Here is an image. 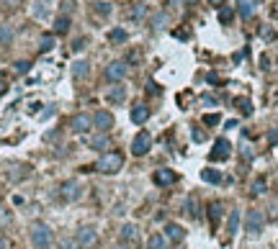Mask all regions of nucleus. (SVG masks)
Returning <instances> with one entry per match:
<instances>
[{
  "label": "nucleus",
  "mask_w": 278,
  "mask_h": 249,
  "mask_svg": "<svg viewBox=\"0 0 278 249\" xmlns=\"http://www.w3.org/2000/svg\"><path fill=\"white\" fill-rule=\"evenodd\" d=\"M275 103H278V95H275Z\"/></svg>",
  "instance_id": "nucleus-47"
},
{
  "label": "nucleus",
  "mask_w": 278,
  "mask_h": 249,
  "mask_svg": "<svg viewBox=\"0 0 278 249\" xmlns=\"http://www.w3.org/2000/svg\"><path fill=\"white\" fill-rule=\"evenodd\" d=\"M209 6H214V8H222V6H224V0H209Z\"/></svg>",
  "instance_id": "nucleus-40"
},
{
  "label": "nucleus",
  "mask_w": 278,
  "mask_h": 249,
  "mask_svg": "<svg viewBox=\"0 0 278 249\" xmlns=\"http://www.w3.org/2000/svg\"><path fill=\"white\" fill-rule=\"evenodd\" d=\"M96 13H98V16H109V13H111V6L103 3V0H98V3H96Z\"/></svg>",
  "instance_id": "nucleus-29"
},
{
  "label": "nucleus",
  "mask_w": 278,
  "mask_h": 249,
  "mask_svg": "<svg viewBox=\"0 0 278 249\" xmlns=\"http://www.w3.org/2000/svg\"><path fill=\"white\" fill-rule=\"evenodd\" d=\"M31 70V62H16V72L18 75H26Z\"/></svg>",
  "instance_id": "nucleus-33"
},
{
  "label": "nucleus",
  "mask_w": 278,
  "mask_h": 249,
  "mask_svg": "<svg viewBox=\"0 0 278 249\" xmlns=\"http://www.w3.org/2000/svg\"><path fill=\"white\" fill-rule=\"evenodd\" d=\"M165 239L167 241H183L186 239V229H183V226L180 223H175V221H170L167 226H165Z\"/></svg>",
  "instance_id": "nucleus-13"
},
{
  "label": "nucleus",
  "mask_w": 278,
  "mask_h": 249,
  "mask_svg": "<svg viewBox=\"0 0 278 249\" xmlns=\"http://www.w3.org/2000/svg\"><path fill=\"white\" fill-rule=\"evenodd\" d=\"M93 129H98L101 134H109L114 129V116L109 110H98L96 116H93Z\"/></svg>",
  "instance_id": "nucleus-11"
},
{
  "label": "nucleus",
  "mask_w": 278,
  "mask_h": 249,
  "mask_svg": "<svg viewBox=\"0 0 278 249\" xmlns=\"http://www.w3.org/2000/svg\"><path fill=\"white\" fill-rule=\"evenodd\" d=\"M173 36H175V39H188L191 34H188V31H178V29H175V31H173Z\"/></svg>",
  "instance_id": "nucleus-39"
},
{
  "label": "nucleus",
  "mask_w": 278,
  "mask_h": 249,
  "mask_svg": "<svg viewBox=\"0 0 278 249\" xmlns=\"http://www.w3.org/2000/svg\"><path fill=\"white\" fill-rule=\"evenodd\" d=\"M121 167H124V154L121 152H106L96 162V170L103 172V175H116Z\"/></svg>",
  "instance_id": "nucleus-1"
},
{
  "label": "nucleus",
  "mask_w": 278,
  "mask_h": 249,
  "mask_svg": "<svg viewBox=\"0 0 278 249\" xmlns=\"http://www.w3.org/2000/svg\"><path fill=\"white\" fill-rule=\"evenodd\" d=\"M155 185H160V188H167V185H175L178 183V172L175 170H170V167H160L157 172H155Z\"/></svg>",
  "instance_id": "nucleus-7"
},
{
  "label": "nucleus",
  "mask_w": 278,
  "mask_h": 249,
  "mask_svg": "<svg viewBox=\"0 0 278 249\" xmlns=\"http://www.w3.org/2000/svg\"><path fill=\"white\" fill-rule=\"evenodd\" d=\"M219 218H222V203L214 200V203H209V221H211V226H217Z\"/></svg>",
  "instance_id": "nucleus-19"
},
{
  "label": "nucleus",
  "mask_w": 278,
  "mask_h": 249,
  "mask_svg": "<svg viewBox=\"0 0 278 249\" xmlns=\"http://www.w3.org/2000/svg\"><path fill=\"white\" fill-rule=\"evenodd\" d=\"M222 118H219V113H206V116H204V123L206 126H217Z\"/></svg>",
  "instance_id": "nucleus-30"
},
{
  "label": "nucleus",
  "mask_w": 278,
  "mask_h": 249,
  "mask_svg": "<svg viewBox=\"0 0 278 249\" xmlns=\"http://www.w3.org/2000/svg\"><path fill=\"white\" fill-rule=\"evenodd\" d=\"M116 249H132L129 244H116Z\"/></svg>",
  "instance_id": "nucleus-45"
},
{
  "label": "nucleus",
  "mask_w": 278,
  "mask_h": 249,
  "mask_svg": "<svg viewBox=\"0 0 278 249\" xmlns=\"http://www.w3.org/2000/svg\"><path fill=\"white\" fill-rule=\"evenodd\" d=\"M11 223V211L6 208H0V229H6V226Z\"/></svg>",
  "instance_id": "nucleus-32"
},
{
  "label": "nucleus",
  "mask_w": 278,
  "mask_h": 249,
  "mask_svg": "<svg viewBox=\"0 0 278 249\" xmlns=\"http://www.w3.org/2000/svg\"><path fill=\"white\" fill-rule=\"evenodd\" d=\"M170 3H173V6H180V3H183V0H170Z\"/></svg>",
  "instance_id": "nucleus-46"
},
{
  "label": "nucleus",
  "mask_w": 278,
  "mask_h": 249,
  "mask_svg": "<svg viewBox=\"0 0 278 249\" xmlns=\"http://www.w3.org/2000/svg\"><path fill=\"white\" fill-rule=\"evenodd\" d=\"M268 142H270V144H278V131H273V134H270Z\"/></svg>",
  "instance_id": "nucleus-41"
},
{
  "label": "nucleus",
  "mask_w": 278,
  "mask_h": 249,
  "mask_svg": "<svg viewBox=\"0 0 278 249\" xmlns=\"http://www.w3.org/2000/svg\"><path fill=\"white\" fill-rule=\"evenodd\" d=\"M191 139L201 144V142H206V134H204V131H199V129H194V131H191Z\"/></svg>",
  "instance_id": "nucleus-34"
},
{
  "label": "nucleus",
  "mask_w": 278,
  "mask_h": 249,
  "mask_svg": "<svg viewBox=\"0 0 278 249\" xmlns=\"http://www.w3.org/2000/svg\"><path fill=\"white\" fill-rule=\"evenodd\" d=\"M67 29H70V16H59L54 21V34H67Z\"/></svg>",
  "instance_id": "nucleus-24"
},
{
  "label": "nucleus",
  "mask_w": 278,
  "mask_h": 249,
  "mask_svg": "<svg viewBox=\"0 0 278 249\" xmlns=\"http://www.w3.org/2000/svg\"><path fill=\"white\" fill-rule=\"evenodd\" d=\"M59 195H62V200L72 203V200H80V198H82V188H80V183H75V180H67V183H62Z\"/></svg>",
  "instance_id": "nucleus-5"
},
{
  "label": "nucleus",
  "mask_w": 278,
  "mask_h": 249,
  "mask_svg": "<svg viewBox=\"0 0 278 249\" xmlns=\"http://www.w3.org/2000/svg\"><path fill=\"white\" fill-rule=\"evenodd\" d=\"M39 108H41V103H31V108H29V113H36Z\"/></svg>",
  "instance_id": "nucleus-43"
},
{
  "label": "nucleus",
  "mask_w": 278,
  "mask_h": 249,
  "mask_svg": "<svg viewBox=\"0 0 278 249\" xmlns=\"http://www.w3.org/2000/svg\"><path fill=\"white\" fill-rule=\"evenodd\" d=\"M124 98H126V87L116 82V87L109 90V100H111V103H124Z\"/></svg>",
  "instance_id": "nucleus-21"
},
{
  "label": "nucleus",
  "mask_w": 278,
  "mask_h": 249,
  "mask_svg": "<svg viewBox=\"0 0 278 249\" xmlns=\"http://www.w3.org/2000/svg\"><path fill=\"white\" fill-rule=\"evenodd\" d=\"M88 75H90V64L85 62V59H77V62L72 64V77H75V80H85Z\"/></svg>",
  "instance_id": "nucleus-16"
},
{
  "label": "nucleus",
  "mask_w": 278,
  "mask_h": 249,
  "mask_svg": "<svg viewBox=\"0 0 278 249\" xmlns=\"http://www.w3.org/2000/svg\"><path fill=\"white\" fill-rule=\"evenodd\" d=\"M217 11H219V21H222V24H232L234 11H232L229 6H222V8H217Z\"/></svg>",
  "instance_id": "nucleus-26"
},
{
  "label": "nucleus",
  "mask_w": 278,
  "mask_h": 249,
  "mask_svg": "<svg viewBox=\"0 0 278 249\" xmlns=\"http://www.w3.org/2000/svg\"><path fill=\"white\" fill-rule=\"evenodd\" d=\"M88 144H90V149H98V152H101V149H109L111 139H109V134H98V137H93Z\"/></svg>",
  "instance_id": "nucleus-20"
},
{
  "label": "nucleus",
  "mask_w": 278,
  "mask_h": 249,
  "mask_svg": "<svg viewBox=\"0 0 278 249\" xmlns=\"http://www.w3.org/2000/svg\"><path fill=\"white\" fill-rule=\"evenodd\" d=\"M245 226H247V231L250 234H260L263 231V226H265V216L263 211H247V218H245Z\"/></svg>",
  "instance_id": "nucleus-4"
},
{
  "label": "nucleus",
  "mask_w": 278,
  "mask_h": 249,
  "mask_svg": "<svg viewBox=\"0 0 278 249\" xmlns=\"http://www.w3.org/2000/svg\"><path fill=\"white\" fill-rule=\"evenodd\" d=\"M201 180H204V183H209V185H219L222 183V172L219 170H214V167H206L204 172H201Z\"/></svg>",
  "instance_id": "nucleus-17"
},
{
  "label": "nucleus",
  "mask_w": 278,
  "mask_h": 249,
  "mask_svg": "<svg viewBox=\"0 0 278 249\" xmlns=\"http://www.w3.org/2000/svg\"><path fill=\"white\" fill-rule=\"evenodd\" d=\"M229 154H232V144H229L227 139H217L214 152L209 154V160H211V162H224V160H229Z\"/></svg>",
  "instance_id": "nucleus-6"
},
{
  "label": "nucleus",
  "mask_w": 278,
  "mask_h": 249,
  "mask_svg": "<svg viewBox=\"0 0 278 249\" xmlns=\"http://www.w3.org/2000/svg\"><path fill=\"white\" fill-rule=\"evenodd\" d=\"M147 249H167V239H165V234L155 231L152 236L147 239Z\"/></svg>",
  "instance_id": "nucleus-18"
},
{
  "label": "nucleus",
  "mask_w": 278,
  "mask_h": 249,
  "mask_svg": "<svg viewBox=\"0 0 278 249\" xmlns=\"http://www.w3.org/2000/svg\"><path fill=\"white\" fill-rule=\"evenodd\" d=\"M96 239H98V234H96V226H80V229H77V234H75L77 246H93V244H96Z\"/></svg>",
  "instance_id": "nucleus-9"
},
{
  "label": "nucleus",
  "mask_w": 278,
  "mask_h": 249,
  "mask_svg": "<svg viewBox=\"0 0 278 249\" xmlns=\"http://www.w3.org/2000/svg\"><path fill=\"white\" fill-rule=\"evenodd\" d=\"M149 149H152V134L139 131L134 137V142H132V154L134 157H144V154H149Z\"/></svg>",
  "instance_id": "nucleus-3"
},
{
  "label": "nucleus",
  "mask_w": 278,
  "mask_h": 249,
  "mask_svg": "<svg viewBox=\"0 0 278 249\" xmlns=\"http://www.w3.org/2000/svg\"><path fill=\"white\" fill-rule=\"evenodd\" d=\"M165 24H167V16H165V13H160V16H155V26H157V29H162Z\"/></svg>",
  "instance_id": "nucleus-35"
},
{
  "label": "nucleus",
  "mask_w": 278,
  "mask_h": 249,
  "mask_svg": "<svg viewBox=\"0 0 278 249\" xmlns=\"http://www.w3.org/2000/svg\"><path fill=\"white\" fill-rule=\"evenodd\" d=\"M234 105L240 108L242 116H252V103H250L247 98H237V100H234Z\"/></svg>",
  "instance_id": "nucleus-25"
},
{
  "label": "nucleus",
  "mask_w": 278,
  "mask_h": 249,
  "mask_svg": "<svg viewBox=\"0 0 278 249\" xmlns=\"http://www.w3.org/2000/svg\"><path fill=\"white\" fill-rule=\"evenodd\" d=\"M237 226H240V211H232L229 213V221H227V234H237Z\"/></svg>",
  "instance_id": "nucleus-22"
},
{
  "label": "nucleus",
  "mask_w": 278,
  "mask_h": 249,
  "mask_svg": "<svg viewBox=\"0 0 278 249\" xmlns=\"http://www.w3.org/2000/svg\"><path fill=\"white\" fill-rule=\"evenodd\" d=\"M62 249H75V244H72V241H65V244H62Z\"/></svg>",
  "instance_id": "nucleus-44"
},
{
  "label": "nucleus",
  "mask_w": 278,
  "mask_h": 249,
  "mask_svg": "<svg viewBox=\"0 0 278 249\" xmlns=\"http://www.w3.org/2000/svg\"><path fill=\"white\" fill-rule=\"evenodd\" d=\"M144 11H147L144 6H137V8L132 11V16H134V18H142V16H144Z\"/></svg>",
  "instance_id": "nucleus-38"
},
{
  "label": "nucleus",
  "mask_w": 278,
  "mask_h": 249,
  "mask_svg": "<svg viewBox=\"0 0 278 249\" xmlns=\"http://www.w3.org/2000/svg\"><path fill=\"white\" fill-rule=\"evenodd\" d=\"M13 41V29L11 26H0V44H11Z\"/></svg>",
  "instance_id": "nucleus-28"
},
{
  "label": "nucleus",
  "mask_w": 278,
  "mask_h": 249,
  "mask_svg": "<svg viewBox=\"0 0 278 249\" xmlns=\"http://www.w3.org/2000/svg\"><path fill=\"white\" fill-rule=\"evenodd\" d=\"M119 236H121V244L137 246V244H139V226H137V223H124L121 231H119Z\"/></svg>",
  "instance_id": "nucleus-8"
},
{
  "label": "nucleus",
  "mask_w": 278,
  "mask_h": 249,
  "mask_svg": "<svg viewBox=\"0 0 278 249\" xmlns=\"http://www.w3.org/2000/svg\"><path fill=\"white\" fill-rule=\"evenodd\" d=\"M237 11L242 18H252L258 11V0H237Z\"/></svg>",
  "instance_id": "nucleus-14"
},
{
  "label": "nucleus",
  "mask_w": 278,
  "mask_h": 249,
  "mask_svg": "<svg viewBox=\"0 0 278 249\" xmlns=\"http://www.w3.org/2000/svg\"><path fill=\"white\" fill-rule=\"evenodd\" d=\"M0 249H8V241H6V236L0 234Z\"/></svg>",
  "instance_id": "nucleus-42"
},
{
  "label": "nucleus",
  "mask_w": 278,
  "mask_h": 249,
  "mask_svg": "<svg viewBox=\"0 0 278 249\" xmlns=\"http://www.w3.org/2000/svg\"><path fill=\"white\" fill-rule=\"evenodd\" d=\"M126 72H129L126 62H111L109 67H106V80H111V82H121V80L126 77Z\"/></svg>",
  "instance_id": "nucleus-10"
},
{
  "label": "nucleus",
  "mask_w": 278,
  "mask_h": 249,
  "mask_svg": "<svg viewBox=\"0 0 278 249\" xmlns=\"http://www.w3.org/2000/svg\"><path fill=\"white\" fill-rule=\"evenodd\" d=\"M126 39H129V34H126L124 29H114V31H109V41H111V44H126Z\"/></svg>",
  "instance_id": "nucleus-23"
},
{
  "label": "nucleus",
  "mask_w": 278,
  "mask_h": 249,
  "mask_svg": "<svg viewBox=\"0 0 278 249\" xmlns=\"http://www.w3.org/2000/svg\"><path fill=\"white\" fill-rule=\"evenodd\" d=\"M39 49H41V52H49V49H54V36H52V34H44V36H41V41H39Z\"/></svg>",
  "instance_id": "nucleus-27"
},
{
  "label": "nucleus",
  "mask_w": 278,
  "mask_h": 249,
  "mask_svg": "<svg viewBox=\"0 0 278 249\" xmlns=\"http://www.w3.org/2000/svg\"><path fill=\"white\" fill-rule=\"evenodd\" d=\"M129 116H132V121H134V123H147V121H149V108H147L144 103H139V105H134V108H132Z\"/></svg>",
  "instance_id": "nucleus-15"
},
{
  "label": "nucleus",
  "mask_w": 278,
  "mask_h": 249,
  "mask_svg": "<svg viewBox=\"0 0 278 249\" xmlns=\"http://www.w3.org/2000/svg\"><path fill=\"white\" fill-rule=\"evenodd\" d=\"M52 241H54L52 229H49L47 223L36 221V223L31 226V244H34L36 249H49V246H52Z\"/></svg>",
  "instance_id": "nucleus-2"
},
{
  "label": "nucleus",
  "mask_w": 278,
  "mask_h": 249,
  "mask_svg": "<svg viewBox=\"0 0 278 249\" xmlns=\"http://www.w3.org/2000/svg\"><path fill=\"white\" fill-rule=\"evenodd\" d=\"M242 157H245V160H252V147H250V144L242 147Z\"/></svg>",
  "instance_id": "nucleus-37"
},
{
  "label": "nucleus",
  "mask_w": 278,
  "mask_h": 249,
  "mask_svg": "<svg viewBox=\"0 0 278 249\" xmlns=\"http://www.w3.org/2000/svg\"><path fill=\"white\" fill-rule=\"evenodd\" d=\"M6 90H8V77L0 75V95H6Z\"/></svg>",
  "instance_id": "nucleus-36"
},
{
  "label": "nucleus",
  "mask_w": 278,
  "mask_h": 249,
  "mask_svg": "<svg viewBox=\"0 0 278 249\" xmlns=\"http://www.w3.org/2000/svg\"><path fill=\"white\" fill-rule=\"evenodd\" d=\"M265 193V180H255L252 183V195H263Z\"/></svg>",
  "instance_id": "nucleus-31"
},
{
  "label": "nucleus",
  "mask_w": 278,
  "mask_h": 249,
  "mask_svg": "<svg viewBox=\"0 0 278 249\" xmlns=\"http://www.w3.org/2000/svg\"><path fill=\"white\" fill-rule=\"evenodd\" d=\"M93 129V116H88V113H77V116H72V131L75 134H88Z\"/></svg>",
  "instance_id": "nucleus-12"
}]
</instances>
